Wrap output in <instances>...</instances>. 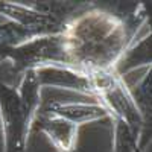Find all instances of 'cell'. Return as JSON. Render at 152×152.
I'll use <instances>...</instances> for the list:
<instances>
[{
	"mask_svg": "<svg viewBox=\"0 0 152 152\" xmlns=\"http://www.w3.org/2000/svg\"><path fill=\"white\" fill-rule=\"evenodd\" d=\"M66 38L70 62L104 72L125 47L126 31L107 14H87L73 23Z\"/></svg>",
	"mask_w": 152,
	"mask_h": 152,
	"instance_id": "6da1fadb",
	"label": "cell"
},
{
	"mask_svg": "<svg viewBox=\"0 0 152 152\" xmlns=\"http://www.w3.org/2000/svg\"><path fill=\"white\" fill-rule=\"evenodd\" d=\"M38 76L37 70H29L23 82L21 94L0 85V107L6 135V152H24L31 114L38 104Z\"/></svg>",
	"mask_w": 152,
	"mask_h": 152,
	"instance_id": "7a4b0ae2",
	"label": "cell"
},
{
	"mask_svg": "<svg viewBox=\"0 0 152 152\" xmlns=\"http://www.w3.org/2000/svg\"><path fill=\"white\" fill-rule=\"evenodd\" d=\"M38 125L43 131L49 134V137L52 138V142L55 146L61 151H73L75 142H76V125L61 119L56 116H50V114L41 113L37 114Z\"/></svg>",
	"mask_w": 152,
	"mask_h": 152,
	"instance_id": "3957f363",
	"label": "cell"
},
{
	"mask_svg": "<svg viewBox=\"0 0 152 152\" xmlns=\"http://www.w3.org/2000/svg\"><path fill=\"white\" fill-rule=\"evenodd\" d=\"M41 113L66 119V120L76 125V123H81V122H87V120L102 117V116L107 114V110L99 107V105H81V104L61 105V104H52Z\"/></svg>",
	"mask_w": 152,
	"mask_h": 152,
	"instance_id": "277c9868",
	"label": "cell"
}]
</instances>
